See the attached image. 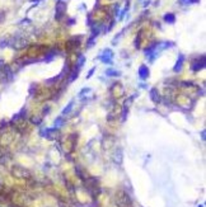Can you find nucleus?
Wrapping results in <instances>:
<instances>
[{"mask_svg": "<svg viewBox=\"0 0 206 207\" xmlns=\"http://www.w3.org/2000/svg\"><path fill=\"white\" fill-rule=\"evenodd\" d=\"M66 9H67V5L64 0H60L57 1L56 4V8H55V19L57 22H61L66 14Z\"/></svg>", "mask_w": 206, "mask_h": 207, "instance_id": "nucleus-1", "label": "nucleus"}, {"mask_svg": "<svg viewBox=\"0 0 206 207\" xmlns=\"http://www.w3.org/2000/svg\"><path fill=\"white\" fill-rule=\"evenodd\" d=\"M206 66V57L205 55H201L196 57L195 60H192V62H191V70L193 72H198L201 70H204Z\"/></svg>", "mask_w": 206, "mask_h": 207, "instance_id": "nucleus-2", "label": "nucleus"}, {"mask_svg": "<svg viewBox=\"0 0 206 207\" xmlns=\"http://www.w3.org/2000/svg\"><path fill=\"white\" fill-rule=\"evenodd\" d=\"M113 57H114V53L111 48H104L103 51L101 52V55L98 56V59L101 62H103L104 65H112L113 64Z\"/></svg>", "mask_w": 206, "mask_h": 207, "instance_id": "nucleus-3", "label": "nucleus"}, {"mask_svg": "<svg viewBox=\"0 0 206 207\" xmlns=\"http://www.w3.org/2000/svg\"><path fill=\"white\" fill-rule=\"evenodd\" d=\"M56 135H57V130L53 127H46L40 131V136L47 140H53L56 137Z\"/></svg>", "mask_w": 206, "mask_h": 207, "instance_id": "nucleus-4", "label": "nucleus"}, {"mask_svg": "<svg viewBox=\"0 0 206 207\" xmlns=\"http://www.w3.org/2000/svg\"><path fill=\"white\" fill-rule=\"evenodd\" d=\"M185 61H186V56L183 55V53H179L178 59H177V61H175V64L173 66V71L175 72V74H178V72L182 71L183 65H185Z\"/></svg>", "mask_w": 206, "mask_h": 207, "instance_id": "nucleus-5", "label": "nucleus"}, {"mask_svg": "<svg viewBox=\"0 0 206 207\" xmlns=\"http://www.w3.org/2000/svg\"><path fill=\"white\" fill-rule=\"evenodd\" d=\"M137 75H139V79L145 82L149 76H150V70H149V67L146 65H141L139 67V70H137Z\"/></svg>", "mask_w": 206, "mask_h": 207, "instance_id": "nucleus-6", "label": "nucleus"}, {"mask_svg": "<svg viewBox=\"0 0 206 207\" xmlns=\"http://www.w3.org/2000/svg\"><path fill=\"white\" fill-rule=\"evenodd\" d=\"M149 97H150L151 102L155 103V104H158V103L162 102V95H160L159 90L156 89V88H151V89L149 90Z\"/></svg>", "mask_w": 206, "mask_h": 207, "instance_id": "nucleus-7", "label": "nucleus"}, {"mask_svg": "<svg viewBox=\"0 0 206 207\" xmlns=\"http://www.w3.org/2000/svg\"><path fill=\"white\" fill-rule=\"evenodd\" d=\"M57 53H59V51H57L56 48L50 50V51L43 56V59H42L41 61H43V62H51V61L55 60V57L57 56Z\"/></svg>", "mask_w": 206, "mask_h": 207, "instance_id": "nucleus-8", "label": "nucleus"}, {"mask_svg": "<svg viewBox=\"0 0 206 207\" xmlns=\"http://www.w3.org/2000/svg\"><path fill=\"white\" fill-rule=\"evenodd\" d=\"M80 70H82V69L78 67V66H74V67L71 69L70 72L67 74L69 83H72V82H75V80L78 79V76H79V74H80Z\"/></svg>", "mask_w": 206, "mask_h": 207, "instance_id": "nucleus-9", "label": "nucleus"}, {"mask_svg": "<svg viewBox=\"0 0 206 207\" xmlns=\"http://www.w3.org/2000/svg\"><path fill=\"white\" fill-rule=\"evenodd\" d=\"M163 21L167 23V24H174L177 18H175V14L174 13H166L163 15Z\"/></svg>", "mask_w": 206, "mask_h": 207, "instance_id": "nucleus-10", "label": "nucleus"}, {"mask_svg": "<svg viewBox=\"0 0 206 207\" xmlns=\"http://www.w3.org/2000/svg\"><path fill=\"white\" fill-rule=\"evenodd\" d=\"M26 114H27V109L26 108H22L17 114H14V116H13V118H11V122L23 120V118H26Z\"/></svg>", "mask_w": 206, "mask_h": 207, "instance_id": "nucleus-11", "label": "nucleus"}, {"mask_svg": "<svg viewBox=\"0 0 206 207\" xmlns=\"http://www.w3.org/2000/svg\"><path fill=\"white\" fill-rule=\"evenodd\" d=\"M104 74L108 76V78H116V76H121V71L114 70V69H112V67H108V69H106Z\"/></svg>", "mask_w": 206, "mask_h": 207, "instance_id": "nucleus-12", "label": "nucleus"}, {"mask_svg": "<svg viewBox=\"0 0 206 207\" xmlns=\"http://www.w3.org/2000/svg\"><path fill=\"white\" fill-rule=\"evenodd\" d=\"M129 107H130V103H129V101H126L125 104H124V107H122V113H121V120H122V122H125L126 118H127L129 109H130Z\"/></svg>", "mask_w": 206, "mask_h": 207, "instance_id": "nucleus-13", "label": "nucleus"}, {"mask_svg": "<svg viewBox=\"0 0 206 207\" xmlns=\"http://www.w3.org/2000/svg\"><path fill=\"white\" fill-rule=\"evenodd\" d=\"M65 123V121H64V118L63 116H60V117H57L55 121H53V128H56V130H60L61 127L64 126Z\"/></svg>", "mask_w": 206, "mask_h": 207, "instance_id": "nucleus-14", "label": "nucleus"}, {"mask_svg": "<svg viewBox=\"0 0 206 207\" xmlns=\"http://www.w3.org/2000/svg\"><path fill=\"white\" fill-rule=\"evenodd\" d=\"M85 61H87L85 56H84L83 53H79V55H78V60H76V64H75V66H78V67L82 69V67L84 66V64H85Z\"/></svg>", "mask_w": 206, "mask_h": 207, "instance_id": "nucleus-15", "label": "nucleus"}, {"mask_svg": "<svg viewBox=\"0 0 206 207\" xmlns=\"http://www.w3.org/2000/svg\"><path fill=\"white\" fill-rule=\"evenodd\" d=\"M72 107H74V101H70V102H69V104L65 106V108L63 109V112H61V113H63V116L70 113L71 111H72Z\"/></svg>", "mask_w": 206, "mask_h": 207, "instance_id": "nucleus-16", "label": "nucleus"}, {"mask_svg": "<svg viewBox=\"0 0 206 207\" xmlns=\"http://www.w3.org/2000/svg\"><path fill=\"white\" fill-rule=\"evenodd\" d=\"M140 43H141V32L137 33V36L135 37V41H134V47L136 50L140 48Z\"/></svg>", "mask_w": 206, "mask_h": 207, "instance_id": "nucleus-17", "label": "nucleus"}, {"mask_svg": "<svg viewBox=\"0 0 206 207\" xmlns=\"http://www.w3.org/2000/svg\"><path fill=\"white\" fill-rule=\"evenodd\" d=\"M94 24H95V22H94V19H93V15L89 13V14H88V17H87V26L89 27V28H92Z\"/></svg>", "mask_w": 206, "mask_h": 207, "instance_id": "nucleus-18", "label": "nucleus"}, {"mask_svg": "<svg viewBox=\"0 0 206 207\" xmlns=\"http://www.w3.org/2000/svg\"><path fill=\"white\" fill-rule=\"evenodd\" d=\"M90 91H92L90 88H83V89H82V90H80L79 93H78V97H79V98H83L84 95L88 94V93H90Z\"/></svg>", "mask_w": 206, "mask_h": 207, "instance_id": "nucleus-19", "label": "nucleus"}, {"mask_svg": "<svg viewBox=\"0 0 206 207\" xmlns=\"http://www.w3.org/2000/svg\"><path fill=\"white\" fill-rule=\"evenodd\" d=\"M179 3L182 4V5H191V4H196L198 3L200 0H178Z\"/></svg>", "mask_w": 206, "mask_h": 207, "instance_id": "nucleus-20", "label": "nucleus"}, {"mask_svg": "<svg viewBox=\"0 0 206 207\" xmlns=\"http://www.w3.org/2000/svg\"><path fill=\"white\" fill-rule=\"evenodd\" d=\"M95 42H97V40H93V38L88 37V41H87V48L89 50V48H92V47H94Z\"/></svg>", "mask_w": 206, "mask_h": 207, "instance_id": "nucleus-21", "label": "nucleus"}, {"mask_svg": "<svg viewBox=\"0 0 206 207\" xmlns=\"http://www.w3.org/2000/svg\"><path fill=\"white\" fill-rule=\"evenodd\" d=\"M31 122H32L34 126H40L42 123V118H40V117H32V118H31Z\"/></svg>", "mask_w": 206, "mask_h": 207, "instance_id": "nucleus-22", "label": "nucleus"}, {"mask_svg": "<svg viewBox=\"0 0 206 207\" xmlns=\"http://www.w3.org/2000/svg\"><path fill=\"white\" fill-rule=\"evenodd\" d=\"M94 71H95V67H92L90 70H89V72L87 74V79H90L92 76H93V74H94Z\"/></svg>", "mask_w": 206, "mask_h": 207, "instance_id": "nucleus-23", "label": "nucleus"}, {"mask_svg": "<svg viewBox=\"0 0 206 207\" xmlns=\"http://www.w3.org/2000/svg\"><path fill=\"white\" fill-rule=\"evenodd\" d=\"M201 140L202 141L206 140V131H205V130H201Z\"/></svg>", "mask_w": 206, "mask_h": 207, "instance_id": "nucleus-24", "label": "nucleus"}, {"mask_svg": "<svg viewBox=\"0 0 206 207\" xmlns=\"http://www.w3.org/2000/svg\"><path fill=\"white\" fill-rule=\"evenodd\" d=\"M74 23H75V19H74V18H71V19H69L67 24H69V26H74Z\"/></svg>", "mask_w": 206, "mask_h": 207, "instance_id": "nucleus-25", "label": "nucleus"}, {"mask_svg": "<svg viewBox=\"0 0 206 207\" xmlns=\"http://www.w3.org/2000/svg\"><path fill=\"white\" fill-rule=\"evenodd\" d=\"M4 66V60H0V69H3Z\"/></svg>", "mask_w": 206, "mask_h": 207, "instance_id": "nucleus-26", "label": "nucleus"}, {"mask_svg": "<svg viewBox=\"0 0 206 207\" xmlns=\"http://www.w3.org/2000/svg\"><path fill=\"white\" fill-rule=\"evenodd\" d=\"M140 86H141V88H146V84H145V83H141Z\"/></svg>", "mask_w": 206, "mask_h": 207, "instance_id": "nucleus-27", "label": "nucleus"}, {"mask_svg": "<svg viewBox=\"0 0 206 207\" xmlns=\"http://www.w3.org/2000/svg\"><path fill=\"white\" fill-rule=\"evenodd\" d=\"M31 1H32V3H37V4H38L40 1H42V0H31Z\"/></svg>", "mask_w": 206, "mask_h": 207, "instance_id": "nucleus-28", "label": "nucleus"}, {"mask_svg": "<svg viewBox=\"0 0 206 207\" xmlns=\"http://www.w3.org/2000/svg\"><path fill=\"white\" fill-rule=\"evenodd\" d=\"M57 1H60V0H57Z\"/></svg>", "mask_w": 206, "mask_h": 207, "instance_id": "nucleus-29", "label": "nucleus"}]
</instances>
